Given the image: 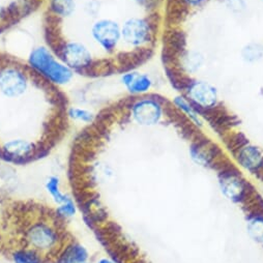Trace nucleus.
Instances as JSON below:
<instances>
[{
    "label": "nucleus",
    "instance_id": "nucleus-6",
    "mask_svg": "<svg viewBox=\"0 0 263 263\" xmlns=\"http://www.w3.org/2000/svg\"><path fill=\"white\" fill-rule=\"evenodd\" d=\"M236 159L240 167L245 170L255 174L263 167V153L262 151L251 143H245L239 146L236 154Z\"/></svg>",
    "mask_w": 263,
    "mask_h": 263
},
{
    "label": "nucleus",
    "instance_id": "nucleus-9",
    "mask_svg": "<svg viewBox=\"0 0 263 263\" xmlns=\"http://www.w3.org/2000/svg\"><path fill=\"white\" fill-rule=\"evenodd\" d=\"M247 232L255 242L263 247V214H254L247 219Z\"/></svg>",
    "mask_w": 263,
    "mask_h": 263
},
{
    "label": "nucleus",
    "instance_id": "nucleus-18",
    "mask_svg": "<svg viewBox=\"0 0 263 263\" xmlns=\"http://www.w3.org/2000/svg\"><path fill=\"white\" fill-rule=\"evenodd\" d=\"M185 2L191 5H199L200 3L203 2V0H185Z\"/></svg>",
    "mask_w": 263,
    "mask_h": 263
},
{
    "label": "nucleus",
    "instance_id": "nucleus-3",
    "mask_svg": "<svg viewBox=\"0 0 263 263\" xmlns=\"http://www.w3.org/2000/svg\"><path fill=\"white\" fill-rule=\"evenodd\" d=\"M26 240L35 252H46L53 250L59 240L57 230L46 222L32 224L26 232Z\"/></svg>",
    "mask_w": 263,
    "mask_h": 263
},
{
    "label": "nucleus",
    "instance_id": "nucleus-17",
    "mask_svg": "<svg viewBox=\"0 0 263 263\" xmlns=\"http://www.w3.org/2000/svg\"><path fill=\"white\" fill-rule=\"evenodd\" d=\"M76 212V208H75V203L68 198L63 203H61V206L59 208V213L62 216H67V217H71L75 214Z\"/></svg>",
    "mask_w": 263,
    "mask_h": 263
},
{
    "label": "nucleus",
    "instance_id": "nucleus-8",
    "mask_svg": "<svg viewBox=\"0 0 263 263\" xmlns=\"http://www.w3.org/2000/svg\"><path fill=\"white\" fill-rule=\"evenodd\" d=\"M175 107L186 116V118L192 121L196 126L201 127L203 125V120L201 118L200 113L197 111L194 106L185 100L183 97H176L173 101Z\"/></svg>",
    "mask_w": 263,
    "mask_h": 263
},
{
    "label": "nucleus",
    "instance_id": "nucleus-1",
    "mask_svg": "<svg viewBox=\"0 0 263 263\" xmlns=\"http://www.w3.org/2000/svg\"><path fill=\"white\" fill-rule=\"evenodd\" d=\"M31 68L57 86L68 84L74 78V71L60 61L48 47L34 48L27 61Z\"/></svg>",
    "mask_w": 263,
    "mask_h": 263
},
{
    "label": "nucleus",
    "instance_id": "nucleus-19",
    "mask_svg": "<svg viewBox=\"0 0 263 263\" xmlns=\"http://www.w3.org/2000/svg\"><path fill=\"white\" fill-rule=\"evenodd\" d=\"M98 263H113V262L107 258H104V259H101Z\"/></svg>",
    "mask_w": 263,
    "mask_h": 263
},
{
    "label": "nucleus",
    "instance_id": "nucleus-12",
    "mask_svg": "<svg viewBox=\"0 0 263 263\" xmlns=\"http://www.w3.org/2000/svg\"><path fill=\"white\" fill-rule=\"evenodd\" d=\"M203 61H204V58L201 53L196 52V51H191L183 56L182 64H183V68L187 72L195 73V72L200 70V68L203 64Z\"/></svg>",
    "mask_w": 263,
    "mask_h": 263
},
{
    "label": "nucleus",
    "instance_id": "nucleus-11",
    "mask_svg": "<svg viewBox=\"0 0 263 263\" xmlns=\"http://www.w3.org/2000/svg\"><path fill=\"white\" fill-rule=\"evenodd\" d=\"M190 155L192 160L199 166H209L212 161L213 154L209 147L202 144H194L190 148Z\"/></svg>",
    "mask_w": 263,
    "mask_h": 263
},
{
    "label": "nucleus",
    "instance_id": "nucleus-7",
    "mask_svg": "<svg viewBox=\"0 0 263 263\" xmlns=\"http://www.w3.org/2000/svg\"><path fill=\"white\" fill-rule=\"evenodd\" d=\"M121 82L126 90L133 96H143L148 92L153 86V81L148 75L135 71L123 73L121 76Z\"/></svg>",
    "mask_w": 263,
    "mask_h": 263
},
{
    "label": "nucleus",
    "instance_id": "nucleus-13",
    "mask_svg": "<svg viewBox=\"0 0 263 263\" xmlns=\"http://www.w3.org/2000/svg\"><path fill=\"white\" fill-rule=\"evenodd\" d=\"M243 60L247 62H255L260 60L263 57V47L259 44L251 43L243 47L241 51Z\"/></svg>",
    "mask_w": 263,
    "mask_h": 263
},
{
    "label": "nucleus",
    "instance_id": "nucleus-16",
    "mask_svg": "<svg viewBox=\"0 0 263 263\" xmlns=\"http://www.w3.org/2000/svg\"><path fill=\"white\" fill-rule=\"evenodd\" d=\"M68 115L76 120H80L83 122H92L95 120V116L90 111L81 108H71L68 111Z\"/></svg>",
    "mask_w": 263,
    "mask_h": 263
},
{
    "label": "nucleus",
    "instance_id": "nucleus-5",
    "mask_svg": "<svg viewBox=\"0 0 263 263\" xmlns=\"http://www.w3.org/2000/svg\"><path fill=\"white\" fill-rule=\"evenodd\" d=\"M187 93L191 101L201 109L213 108L218 102L217 89L205 81H195L190 83Z\"/></svg>",
    "mask_w": 263,
    "mask_h": 263
},
{
    "label": "nucleus",
    "instance_id": "nucleus-2",
    "mask_svg": "<svg viewBox=\"0 0 263 263\" xmlns=\"http://www.w3.org/2000/svg\"><path fill=\"white\" fill-rule=\"evenodd\" d=\"M129 113L133 120L138 124L153 126L161 121L164 110L157 99L140 97L129 105Z\"/></svg>",
    "mask_w": 263,
    "mask_h": 263
},
{
    "label": "nucleus",
    "instance_id": "nucleus-4",
    "mask_svg": "<svg viewBox=\"0 0 263 263\" xmlns=\"http://www.w3.org/2000/svg\"><path fill=\"white\" fill-rule=\"evenodd\" d=\"M219 186L222 195L233 203L240 202L247 193V183L241 175L234 171H224L219 176Z\"/></svg>",
    "mask_w": 263,
    "mask_h": 263
},
{
    "label": "nucleus",
    "instance_id": "nucleus-14",
    "mask_svg": "<svg viewBox=\"0 0 263 263\" xmlns=\"http://www.w3.org/2000/svg\"><path fill=\"white\" fill-rule=\"evenodd\" d=\"M47 190L53 197V199L57 203H63L65 200L68 199V197L63 195L61 191L59 190V180L57 177H50L49 180L47 181Z\"/></svg>",
    "mask_w": 263,
    "mask_h": 263
},
{
    "label": "nucleus",
    "instance_id": "nucleus-10",
    "mask_svg": "<svg viewBox=\"0 0 263 263\" xmlns=\"http://www.w3.org/2000/svg\"><path fill=\"white\" fill-rule=\"evenodd\" d=\"M87 259V252L85 248L80 245L74 243L61 254L59 263H84Z\"/></svg>",
    "mask_w": 263,
    "mask_h": 263
},
{
    "label": "nucleus",
    "instance_id": "nucleus-15",
    "mask_svg": "<svg viewBox=\"0 0 263 263\" xmlns=\"http://www.w3.org/2000/svg\"><path fill=\"white\" fill-rule=\"evenodd\" d=\"M15 263H40L41 258L37 252L30 250H21L14 254Z\"/></svg>",
    "mask_w": 263,
    "mask_h": 263
}]
</instances>
